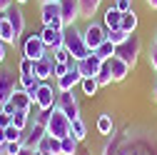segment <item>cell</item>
<instances>
[{
    "label": "cell",
    "instance_id": "6da1fadb",
    "mask_svg": "<svg viewBox=\"0 0 157 155\" xmlns=\"http://www.w3.org/2000/svg\"><path fill=\"white\" fill-rule=\"evenodd\" d=\"M63 45L67 48V53L75 58L77 63H80V60H85V58L90 55V48L85 45L82 30H77L75 25H72V28H65V40H63Z\"/></svg>",
    "mask_w": 157,
    "mask_h": 155
},
{
    "label": "cell",
    "instance_id": "7a4b0ae2",
    "mask_svg": "<svg viewBox=\"0 0 157 155\" xmlns=\"http://www.w3.org/2000/svg\"><path fill=\"white\" fill-rule=\"evenodd\" d=\"M70 118L67 115H63L60 110H50V118H48V125H45V133L50 135V138H57V140H63L70 135Z\"/></svg>",
    "mask_w": 157,
    "mask_h": 155
},
{
    "label": "cell",
    "instance_id": "3957f363",
    "mask_svg": "<svg viewBox=\"0 0 157 155\" xmlns=\"http://www.w3.org/2000/svg\"><path fill=\"white\" fill-rule=\"evenodd\" d=\"M82 38H85V45H87L90 53H92V50H97V48L107 40V30H105V25H100V23L87 20V25L82 28Z\"/></svg>",
    "mask_w": 157,
    "mask_h": 155
},
{
    "label": "cell",
    "instance_id": "277c9868",
    "mask_svg": "<svg viewBox=\"0 0 157 155\" xmlns=\"http://www.w3.org/2000/svg\"><path fill=\"white\" fill-rule=\"evenodd\" d=\"M140 50H142V43H140V38L132 33L122 45H117V48H115V55H117V58H122V60L132 68V65L137 63V55H140Z\"/></svg>",
    "mask_w": 157,
    "mask_h": 155
},
{
    "label": "cell",
    "instance_id": "5b68a950",
    "mask_svg": "<svg viewBox=\"0 0 157 155\" xmlns=\"http://www.w3.org/2000/svg\"><path fill=\"white\" fill-rule=\"evenodd\" d=\"M57 88L48 85V83H40L37 88V95H35V108L37 110H55V103H57Z\"/></svg>",
    "mask_w": 157,
    "mask_h": 155
},
{
    "label": "cell",
    "instance_id": "8992f818",
    "mask_svg": "<svg viewBox=\"0 0 157 155\" xmlns=\"http://www.w3.org/2000/svg\"><path fill=\"white\" fill-rule=\"evenodd\" d=\"M23 55L30 58V60H35V63L40 60V58L48 55V48H45V43H43L40 33H37V35H28L25 40H23Z\"/></svg>",
    "mask_w": 157,
    "mask_h": 155
},
{
    "label": "cell",
    "instance_id": "52a82bcc",
    "mask_svg": "<svg viewBox=\"0 0 157 155\" xmlns=\"http://www.w3.org/2000/svg\"><path fill=\"white\" fill-rule=\"evenodd\" d=\"M55 108L60 110L63 115H67L70 120L80 118V103H77V98L72 95V90H70V93H60V95H57V103H55Z\"/></svg>",
    "mask_w": 157,
    "mask_h": 155
},
{
    "label": "cell",
    "instance_id": "ba28073f",
    "mask_svg": "<svg viewBox=\"0 0 157 155\" xmlns=\"http://www.w3.org/2000/svg\"><path fill=\"white\" fill-rule=\"evenodd\" d=\"M60 15H63V23H65V28H72V25H75V23L82 18L80 0H60Z\"/></svg>",
    "mask_w": 157,
    "mask_h": 155
},
{
    "label": "cell",
    "instance_id": "9c48e42d",
    "mask_svg": "<svg viewBox=\"0 0 157 155\" xmlns=\"http://www.w3.org/2000/svg\"><path fill=\"white\" fill-rule=\"evenodd\" d=\"M15 90H17V80L13 78V70L10 68H0V105L8 103Z\"/></svg>",
    "mask_w": 157,
    "mask_h": 155
},
{
    "label": "cell",
    "instance_id": "30bf717a",
    "mask_svg": "<svg viewBox=\"0 0 157 155\" xmlns=\"http://www.w3.org/2000/svg\"><path fill=\"white\" fill-rule=\"evenodd\" d=\"M52 70H55V58H52V53L48 50V55L40 58V60L35 63V78H37L40 83H45V80L52 78Z\"/></svg>",
    "mask_w": 157,
    "mask_h": 155
},
{
    "label": "cell",
    "instance_id": "8fae6325",
    "mask_svg": "<svg viewBox=\"0 0 157 155\" xmlns=\"http://www.w3.org/2000/svg\"><path fill=\"white\" fill-rule=\"evenodd\" d=\"M80 80H82V73L77 68L63 78H55V88H57V93H70V90H75V85H80Z\"/></svg>",
    "mask_w": 157,
    "mask_h": 155
},
{
    "label": "cell",
    "instance_id": "7c38bea8",
    "mask_svg": "<svg viewBox=\"0 0 157 155\" xmlns=\"http://www.w3.org/2000/svg\"><path fill=\"white\" fill-rule=\"evenodd\" d=\"M40 38H43V43L48 50H57V48H63V40H65V30H52L48 25H43L40 30Z\"/></svg>",
    "mask_w": 157,
    "mask_h": 155
},
{
    "label": "cell",
    "instance_id": "4fadbf2b",
    "mask_svg": "<svg viewBox=\"0 0 157 155\" xmlns=\"http://www.w3.org/2000/svg\"><path fill=\"white\" fill-rule=\"evenodd\" d=\"M5 20L13 25V30H15L17 38L23 35V30H25V15H23V10L17 8V5H10V8L5 10Z\"/></svg>",
    "mask_w": 157,
    "mask_h": 155
},
{
    "label": "cell",
    "instance_id": "5bb4252c",
    "mask_svg": "<svg viewBox=\"0 0 157 155\" xmlns=\"http://www.w3.org/2000/svg\"><path fill=\"white\" fill-rule=\"evenodd\" d=\"M100 70H102V60H100L95 53H90L85 60H80V73H82V78H97Z\"/></svg>",
    "mask_w": 157,
    "mask_h": 155
},
{
    "label": "cell",
    "instance_id": "9a60e30c",
    "mask_svg": "<svg viewBox=\"0 0 157 155\" xmlns=\"http://www.w3.org/2000/svg\"><path fill=\"white\" fill-rule=\"evenodd\" d=\"M107 65H110V70H112V78H115V83H122L125 78L130 75V65L122 60V58H117V55H112L110 60H105Z\"/></svg>",
    "mask_w": 157,
    "mask_h": 155
},
{
    "label": "cell",
    "instance_id": "2e32d148",
    "mask_svg": "<svg viewBox=\"0 0 157 155\" xmlns=\"http://www.w3.org/2000/svg\"><path fill=\"white\" fill-rule=\"evenodd\" d=\"M60 15V0H55V3H40V20L43 25H52V20H57Z\"/></svg>",
    "mask_w": 157,
    "mask_h": 155
},
{
    "label": "cell",
    "instance_id": "e0dca14e",
    "mask_svg": "<svg viewBox=\"0 0 157 155\" xmlns=\"http://www.w3.org/2000/svg\"><path fill=\"white\" fill-rule=\"evenodd\" d=\"M45 135H48V133H45V125H40V123L33 120V123H30V130H28V135H25L23 143H25V148H33V150H35L37 143H40Z\"/></svg>",
    "mask_w": 157,
    "mask_h": 155
},
{
    "label": "cell",
    "instance_id": "ac0fdd59",
    "mask_svg": "<svg viewBox=\"0 0 157 155\" xmlns=\"http://www.w3.org/2000/svg\"><path fill=\"white\" fill-rule=\"evenodd\" d=\"M120 23H122V13L117 10L115 5H110V8L105 10V15H102V25H105V30H117V28H120Z\"/></svg>",
    "mask_w": 157,
    "mask_h": 155
},
{
    "label": "cell",
    "instance_id": "d6986e66",
    "mask_svg": "<svg viewBox=\"0 0 157 155\" xmlns=\"http://www.w3.org/2000/svg\"><path fill=\"white\" fill-rule=\"evenodd\" d=\"M10 100L15 103V108H17V110H28V113H30V110H33V105H35V103H33V98H30V95H28L23 88H17V90L13 93V98H10Z\"/></svg>",
    "mask_w": 157,
    "mask_h": 155
},
{
    "label": "cell",
    "instance_id": "ffe728a7",
    "mask_svg": "<svg viewBox=\"0 0 157 155\" xmlns=\"http://www.w3.org/2000/svg\"><path fill=\"white\" fill-rule=\"evenodd\" d=\"M70 135H72L77 143H82V140L87 138V125H85L82 118H75V120L70 123Z\"/></svg>",
    "mask_w": 157,
    "mask_h": 155
},
{
    "label": "cell",
    "instance_id": "44dd1931",
    "mask_svg": "<svg viewBox=\"0 0 157 155\" xmlns=\"http://www.w3.org/2000/svg\"><path fill=\"white\" fill-rule=\"evenodd\" d=\"M30 123H33V118H30V113H28V110H17V113L13 115V128L23 130V133L30 128Z\"/></svg>",
    "mask_w": 157,
    "mask_h": 155
},
{
    "label": "cell",
    "instance_id": "7402d4cb",
    "mask_svg": "<svg viewBox=\"0 0 157 155\" xmlns=\"http://www.w3.org/2000/svg\"><path fill=\"white\" fill-rule=\"evenodd\" d=\"M102 0H80V10H82V18H87V20H92V15L100 10Z\"/></svg>",
    "mask_w": 157,
    "mask_h": 155
},
{
    "label": "cell",
    "instance_id": "603a6c76",
    "mask_svg": "<svg viewBox=\"0 0 157 155\" xmlns=\"http://www.w3.org/2000/svg\"><path fill=\"white\" fill-rule=\"evenodd\" d=\"M120 28H122L127 35H132V33L137 30V13H135V10L122 13V23H120Z\"/></svg>",
    "mask_w": 157,
    "mask_h": 155
},
{
    "label": "cell",
    "instance_id": "cb8c5ba5",
    "mask_svg": "<svg viewBox=\"0 0 157 155\" xmlns=\"http://www.w3.org/2000/svg\"><path fill=\"white\" fill-rule=\"evenodd\" d=\"M0 40H3L5 45H15L17 40H20V38L15 35V30H13V25H10L8 20L3 23V28H0Z\"/></svg>",
    "mask_w": 157,
    "mask_h": 155
},
{
    "label": "cell",
    "instance_id": "d4e9b609",
    "mask_svg": "<svg viewBox=\"0 0 157 155\" xmlns=\"http://www.w3.org/2000/svg\"><path fill=\"white\" fill-rule=\"evenodd\" d=\"M77 148H80V143H77L72 135H67V138L60 140V155H75Z\"/></svg>",
    "mask_w": 157,
    "mask_h": 155
},
{
    "label": "cell",
    "instance_id": "484cf974",
    "mask_svg": "<svg viewBox=\"0 0 157 155\" xmlns=\"http://www.w3.org/2000/svg\"><path fill=\"white\" fill-rule=\"evenodd\" d=\"M97 130H100V135H112V115L110 113H102L97 118Z\"/></svg>",
    "mask_w": 157,
    "mask_h": 155
},
{
    "label": "cell",
    "instance_id": "4316f807",
    "mask_svg": "<svg viewBox=\"0 0 157 155\" xmlns=\"http://www.w3.org/2000/svg\"><path fill=\"white\" fill-rule=\"evenodd\" d=\"M95 80L100 83V88H105V85H112V83H115L112 70H110V65H107V63H102V70L97 73V78H95Z\"/></svg>",
    "mask_w": 157,
    "mask_h": 155
},
{
    "label": "cell",
    "instance_id": "83f0119b",
    "mask_svg": "<svg viewBox=\"0 0 157 155\" xmlns=\"http://www.w3.org/2000/svg\"><path fill=\"white\" fill-rule=\"evenodd\" d=\"M80 88H82L85 95L92 98V95H97V90H100V83H97L95 78H82V80H80Z\"/></svg>",
    "mask_w": 157,
    "mask_h": 155
},
{
    "label": "cell",
    "instance_id": "f1b7e54d",
    "mask_svg": "<svg viewBox=\"0 0 157 155\" xmlns=\"http://www.w3.org/2000/svg\"><path fill=\"white\" fill-rule=\"evenodd\" d=\"M92 53H95V55H97V58H100V60L105 63V60H110V58L115 55V45H112L110 40H105L100 48H97V50H92Z\"/></svg>",
    "mask_w": 157,
    "mask_h": 155
},
{
    "label": "cell",
    "instance_id": "f546056e",
    "mask_svg": "<svg viewBox=\"0 0 157 155\" xmlns=\"http://www.w3.org/2000/svg\"><path fill=\"white\" fill-rule=\"evenodd\" d=\"M127 38H130V35H127L122 28H117V30H107V40H110L115 48H117V45H122V43L127 40Z\"/></svg>",
    "mask_w": 157,
    "mask_h": 155
},
{
    "label": "cell",
    "instance_id": "4dcf8cb0",
    "mask_svg": "<svg viewBox=\"0 0 157 155\" xmlns=\"http://www.w3.org/2000/svg\"><path fill=\"white\" fill-rule=\"evenodd\" d=\"M23 148H25L23 140H8V143H3V155H20Z\"/></svg>",
    "mask_w": 157,
    "mask_h": 155
},
{
    "label": "cell",
    "instance_id": "1f68e13d",
    "mask_svg": "<svg viewBox=\"0 0 157 155\" xmlns=\"http://www.w3.org/2000/svg\"><path fill=\"white\" fill-rule=\"evenodd\" d=\"M35 85H40V80L35 75H17V88L28 90V88H35Z\"/></svg>",
    "mask_w": 157,
    "mask_h": 155
},
{
    "label": "cell",
    "instance_id": "d6a6232c",
    "mask_svg": "<svg viewBox=\"0 0 157 155\" xmlns=\"http://www.w3.org/2000/svg\"><path fill=\"white\" fill-rule=\"evenodd\" d=\"M17 70H20V75H35V60H30V58H20V65H17Z\"/></svg>",
    "mask_w": 157,
    "mask_h": 155
},
{
    "label": "cell",
    "instance_id": "836d02e7",
    "mask_svg": "<svg viewBox=\"0 0 157 155\" xmlns=\"http://www.w3.org/2000/svg\"><path fill=\"white\" fill-rule=\"evenodd\" d=\"M50 53H52V58H55V63H67L70 58H72V55L67 53L65 45H63V48H57V50H50Z\"/></svg>",
    "mask_w": 157,
    "mask_h": 155
},
{
    "label": "cell",
    "instance_id": "e575fe53",
    "mask_svg": "<svg viewBox=\"0 0 157 155\" xmlns=\"http://www.w3.org/2000/svg\"><path fill=\"white\" fill-rule=\"evenodd\" d=\"M5 138L8 140H25V135H23V130H17V128H5Z\"/></svg>",
    "mask_w": 157,
    "mask_h": 155
},
{
    "label": "cell",
    "instance_id": "d590c367",
    "mask_svg": "<svg viewBox=\"0 0 157 155\" xmlns=\"http://www.w3.org/2000/svg\"><path fill=\"white\" fill-rule=\"evenodd\" d=\"M112 5L120 10V13H130V10H135V8H132V0H115Z\"/></svg>",
    "mask_w": 157,
    "mask_h": 155
},
{
    "label": "cell",
    "instance_id": "8d00e7d4",
    "mask_svg": "<svg viewBox=\"0 0 157 155\" xmlns=\"http://www.w3.org/2000/svg\"><path fill=\"white\" fill-rule=\"evenodd\" d=\"M67 73H70L67 63H55V70H52V75H55V78H63V75H67Z\"/></svg>",
    "mask_w": 157,
    "mask_h": 155
},
{
    "label": "cell",
    "instance_id": "74e56055",
    "mask_svg": "<svg viewBox=\"0 0 157 155\" xmlns=\"http://www.w3.org/2000/svg\"><path fill=\"white\" fill-rule=\"evenodd\" d=\"M147 60H150V68L157 73V45H152V48H150V55H147Z\"/></svg>",
    "mask_w": 157,
    "mask_h": 155
},
{
    "label": "cell",
    "instance_id": "f35d334b",
    "mask_svg": "<svg viewBox=\"0 0 157 155\" xmlns=\"http://www.w3.org/2000/svg\"><path fill=\"white\" fill-rule=\"evenodd\" d=\"M0 113H5V115H15V113H17V108H15V103H13V100H8V103L0 105Z\"/></svg>",
    "mask_w": 157,
    "mask_h": 155
},
{
    "label": "cell",
    "instance_id": "ab89813d",
    "mask_svg": "<svg viewBox=\"0 0 157 155\" xmlns=\"http://www.w3.org/2000/svg\"><path fill=\"white\" fill-rule=\"evenodd\" d=\"M10 125H13V115L0 113V128H10Z\"/></svg>",
    "mask_w": 157,
    "mask_h": 155
},
{
    "label": "cell",
    "instance_id": "60d3db41",
    "mask_svg": "<svg viewBox=\"0 0 157 155\" xmlns=\"http://www.w3.org/2000/svg\"><path fill=\"white\" fill-rule=\"evenodd\" d=\"M10 5H13V0H0V13H5Z\"/></svg>",
    "mask_w": 157,
    "mask_h": 155
},
{
    "label": "cell",
    "instance_id": "b9f144b4",
    "mask_svg": "<svg viewBox=\"0 0 157 155\" xmlns=\"http://www.w3.org/2000/svg\"><path fill=\"white\" fill-rule=\"evenodd\" d=\"M3 63H5V43L0 40V65H3Z\"/></svg>",
    "mask_w": 157,
    "mask_h": 155
},
{
    "label": "cell",
    "instance_id": "7bdbcfd3",
    "mask_svg": "<svg viewBox=\"0 0 157 155\" xmlns=\"http://www.w3.org/2000/svg\"><path fill=\"white\" fill-rule=\"evenodd\" d=\"M20 155H40V153L33 150V148H23V150H20Z\"/></svg>",
    "mask_w": 157,
    "mask_h": 155
},
{
    "label": "cell",
    "instance_id": "ee69618b",
    "mask_svg": "<svg viewBox=\"0 0 157 155\" xmlns=\"http://www.w3.org/2000/svg\"><path fill=\"white\" fill-rule=\"evenodd\" d=\"M3 143H8V138H5V128H0V145Z\"/></svg>",
    "mask_w": 157,
    "mask_h": 155
},
{
    "label": "cell",
    "instance_id": "f6af8a7d",
    "mask_svg": "<svg viewBox=\"0 0 157 155\" xmlns=\"http://www.w3.org/2000/svg\"><path fill=\"white\" fill-rule=\"evenodd\" d=\"M147 3V8H152V10H157V0H145Z\"/></svg>",
    "mask_w": 157,
    "mask_h": 155
},
{
    "label": "cell",
    "instance_id": "bcb514c9",
    "mask_svg": "<svg viewBox=\"0 0 157 155\" xmlns=\"http://www.w3.org/2000/svg\"><path fill=\"white\" fill-rule=\"evenodd\" d=\"M3 23H5V13H0V28H3Z\"/></svg>",
    "mask_w": 157,
    "mask_h": 155
},
{
    "label": "cell",
    "instance_id": "7dc6e473",
    "mask_svg": "<svg viewBox=\"0 0 157 155\" xmlns=\"http://www.w3.org/2000/svg\"><path fill=\"white\" fill-rule=\"evenodd\" d=\"M13 3H17V5H23V3H28V0H13Z\"/></svg>",
    "mask_w": 157,
    "mask_h": 155
},
{
    "label": "cell",
    "instance_id": "c3c4849f",
    "mask_svg": "<svg viewBox=\"0 0 157 155\" xmlns=\"http://www.w3.org/2000/svg\"><path fill=\"white\" fill-rule=\"evenodd\" d=\"M152 45H157V33H155V40H152Z\"/></svg>",
    "mask_w": 157,
    "mask_h": 155
},
{
    "label": "cell",
    "instance_id": "681fc988",
    "mask_svg": "<svg viewBox=\"0 0 157 155\" xmlns=\"http://www.w3.org/2000/svg\"><path fill=\"white\" fill-rule=\"evenodd\" d=\"M40 3H55V0H40Z\"/></svg>",
    "mask_w": 157,
    "mask_h": 155
},
{
    "label": "cell",
    "instance_id": "f907efd6",
    "mask_svg": "<svg viewBox=\"0 0 157 155\" xmlns=\"http://www.w3.org/2000/svg\"><path fill=\"white\" fill-rule=\"evenodd\" d=\"M155 100H157V85H155Z\"/></svg>",
    "mask_w": 157,
    "mask_h": 155
},
{
    "label": "cell",
    "instance_id": "816d5d0a",
    "mask_svg": "<svg viewBox=\"0 0 157 155\" xmlns=\"http://www.w3.org/2000/svg\"><path fill=\"white\" fill-rule=\"evenodd\" d=\"M37 153H40V150H37ZM40 155H52V153H40Z\"/></svg>",
    "mask_w": 157,
    "mask_h": 155
},
{
    "label": "cell",
    "instance_id": "f5cc1de1",
    "mask_svg": "<svg viewBox=\"0 0 157 155\" xmlns=\"http://www.w3.org/2000/svg\"><path fill=\"white\" fill-rule=\"evenodd\" d=\"M0 155H3V145H0Z\"/></svg>",
    "mask_w": 157,
    "mask_h": 155
}]
</instances>
